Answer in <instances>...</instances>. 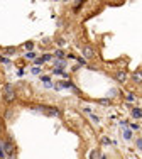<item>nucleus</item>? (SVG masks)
<instances>
[{"mask_svg": "<svg viewBox=\"0 0 142 159\" xmlns=\"http://www.w3.org/2000/svg\"><path fill=\"white\" fill-rule=\"evenodd\" d=\"M98 103H101V105H108V100H100Z\"/></svg>", "mask_w": 142, "mask_h": 159, "instance_id": "obj_25", "label": "nucleus"}, {"mask_svg": "<svg viewBox=\"0 0 142 159\" xmlns=\"http://www.w3.org/2000/svg\"><path fill=\"white\" fill-rule=\"evenodd\" d=\"M100 154H101V152H98L96 149H95V151L90 152V159H100Z\"/></svg>", "mask_w": 142, "mask_h": 159, "instance_id": "obj_9", "label": "nucleus"}, {"mask_svg": "<svg viewBox=\"0 0 142 159\" xmlns=\"http://www.w3.org/2000/svg\"><path fill=\"white\" fill-rule=\"evenodd\" d=\"M64 56H66V53H64L63 49H58V51H56V58H64Z\"/></svg>", "mask_w": 142, "mask_h": 159, "instance_id": "obj_11", "label": "nucleus"}, {"mask_svg": "<svg viewBox=\"0 0 142 159\" xmlns=\"http://www.w3.org/2000/svg\"><path fill=\"white\" fill-rule=\"evenodd\" d=\"M132 80H134V83H137V85L142 83V68L137 69V71H134V75H132Z\"/></svg>", "mask_w": 142, "mask_h": 159, "instance_id": "obj_5", "label": "nucleus"}, {"mask_svg": "<svg viewBox=\"0 0 142 159\" xmlns=\"http://www.w3.org/2000/svg\"><path fill=\"white\" fill-rule=\"evenodd\" d=\"M117 80H118L120 83H125V80H127V73H125V71H118V73H117Z\"/></svg>", "mask_w": 142, "mask_h": 159, "instance_id": "obj_6", "label": "nucleus"}, {"mask_svg": "<svg viewBox=\"0 0 142 159\" xmlns=\"http://www.w3.org/2000/svg\"><path fill=\"white\" fill-rule=\"evenodd\" d=\"M83 51V56H85V59H93L95 56H96V51H95L91 46H85V48L81 49Z\"/></svg>", "mask_w": 142, "mask_h": 159, "instance_id": "obj_3", "label": "nucleus"}, {"mask_svg": "<svg viewBox=\"0 0 142 159\" xmlns=\"http://www.w3.org/2000/svg\"><path fill=\"white\" fill-rule=\"evenodd\" d=\"M132 117L134 118H142V110L141 108H134V110H132Z\"/></svg>", "mask_w": 142, "mask_h": 159, "instance_id": "obj_7", "label": "nucleus"}, {"mask_svg": "<svg viewBox=\"0 0 142 159\" xmlns=\"http://www.w3.org/2000/svg\"><path fill=\"white\" fill-rule=\"evenodd\" d=\"M101 144H103V145H110V144H112V140H110L108 137H103V139H101Z\"/></svg>", "mask_w": 142, "mask_h": 159, "instance_id": "obj_13", "label": "nucleus"}, {"mask_svg": "<svg viewBox=\"0 0 142 159\" xmlns=\"http://www.w3.org/2000/svg\"><path fill=\"white\" fill-rule=\"evenodd\" d=\"M81 5H83V4H81V2H76V4H74V10H78V9L81 7Z\"/></svg>", "mask_w": 142, "mask_h": 159, "instance_id": "obj_22", "label": "nucleus"}, {"mask_svg": "<svg viewBox=\"0 0 142 159\" xmlns=\"http://www.w3.org/2000/svg\"><path fill=\"white\" fill-rule=\"evenodd\" d=\"M15 90H14L12 85L7 83L5 86H4V100H5V103H12L14 100H15Z\"/></svg>", "mask_w": 142, "mask_h": 159, "instance_id": "obj_2", "label": "nucleus"}, {"mask_svg": "<svg viewBox=\"0 0 142 159\" xmlns=\"http://www.w3.org/2000/svg\"><path fill=\"white\" fill-rule=\"evenodd\" d=\"M135 144H137V147H139V149H141V151H142V139H139V140H137Z\"/></svg>", "mask_w": 142, "mask_h": 159, "instance_id": "obj_21", "label": "nucleus"}, {"mask_svg": "<svg viewBox=\"0 0 142 159\" xmlns=\"http://www.w3.org/2000/svg\"><path fill=\"white\" fill-rule=\"evenodd\" d=\"M10 118H12V112L7 110V112H5V120H10Z\"/></svg>", "mask_w": 142, "mask_h": 159, "instance_id": "obj_14", "label": "nucleus"}, {"mask_svg": "<svg viewBox=\"0 0 142 159\" xmlns=\"http://www.w3.org/2000/svg\"><path fill=\"white\" fill-rule=\"evenodd\" d=\"M15 53H17V49H15V48H5V51H4V54H5V56H10V54H15Z\"/></svg>", "mask_w": 142, "mask_h": 159, "instance_id": "obj_8", "label": "nucleus"}, {"mask_svg": "<svg viewBox=\"0 0 142 159\" xmlns=\"http://www.w3.org/2000/svg\"><path fill=\"white\" fill-rule=\"evenodd\" d=\"M42 63H44V59H42V56H41V58H36V59H34V64H36V66H41Z\"/></svg>", "mask_w": 142, "mask_h": 159, "instance_id": "obj_12", "label": "nucleus"}, {"mask_svg": "<svg viewBox=\"0 0 142 159\" xmlns=\"http://www.w3.org/2000/svg\"><path fill=\"white\" fill-rule=\"evenodd\" d=\"M24 48H27V49H32V48H34V42H31V41H29V42H26V46H24Z\"/></svg>", "mask_w": 142, "mask_h": 159, "instance_id": "obj_17", "label": "nucleus"}, {"mask_svg": "<svg viewBox=\"0 0 142 159\" xmlns=\"http://www.w3.org/2000/svg\"><path fill=\"white\" fill-rule=\"evenodd\" d=\"M27 58L29 59H36V53H27Z\"/></svg>", "mask_w": 142, "mask_h": 159, "instance_id": "obj_18", "label": "nucleus"}, {"mask_svg": "<svg viewBox=\"0 0 142 159\" xmlns=\"http://www.w3.org/2000/svg\"><path fill=\"white\" fill-rule=\"evenodd\" d=\"M32 73H34V75H37V73H39V68H37V66H36V68H32Z\"/></svg>", "mask_w": 142, "mask_h": 159, "instance_id": "obj_24", "label": "nucleus"}, {"mask_svg": "<svg viewBox=\"0 0 142 159\" xmlns=\"http://www.w3.org/2000/svg\"><path fill=\"white\" fill-rule=\"evenodd\" d=\"M54 64H56V66H59V68H64V66H66V61H63V59H56Z\"/></svg>", "mask_w": 142, "mask_h": 159, "instance_id": "obj_10", "label": "nucleus"}, {"mask_svg": "<svg viewBox=\"0 0 142 159\" xmlns=\"http://www.w3.org/2000/svg\"><path fill=\"white\" fill-rule=\"evenodd\" d=\"M34 112H42V113H46L47 117H59L61 112L59 108H56V107H42V105H39V107H32Z\"/></svg>", "mask_w": 142, "mask_h": 159, "instance_id": "obj_1", "label": "nucleus"}, {"mask_svg": "<svg viewBox=\"0 0 142 159\" xmlns=\"http://www.w3.org/2000/svg\"><path fill=\"white\" fill-rule=\"evenodd\" d=\"M100 159H107L105 158V154H100Z\"/></svg>", "mask_w": 142, "mask_h": 159, "instance_id": "obj_26", "label": "nucleus"}, {"mask_svg": "<svg viewBox=\"0 0 142 159\" xmlns=\"http://www.w3.org/2000/svg\"><path fill=\"white\" fill-rule=\"evenodd\" d=\"M42 59H44V61H51L53 56H51V54H44V56H42Z\"/></svg>", "mask_w": 142, "mask_h": 159, "instance_id": "obj_15", "label": "nucleus"}, {"mask_svg": "<svg viewBox=\"0 0 142 159\" xmlns=\"http://www.w3.org/2000/svg\"><path fill=\"white\" fill-rule=\"evenodd\" d=\"M0 63H4V64H9V59H7L5 56H0Z\"/></svg>", "mask_w": 142, "mask_h": 159, "instance_id": "obj_16", "label": "nucleus"}, {"mask_svg": "<svg viewBox=\"0 0 142 159\" xmlns=\"http://www.w3.org/2000/svg\"><path fill=\"white\" fill-rule=\"evenodd\" d=\"M4 149H5L9 158H14V149H12V140L10 139H7L5 142H4Z\"/></svg>", "mask_w": 142, "mask_h": 159, "instance_id": "obj_4", "label": "nucleus"}, {"mask_svg": "<svg viewBox=\"0 0 142 159\" xmlns=\"http://www.w3.org/2000/svg\"><path fill=\"white\" fill-rule=\"evenodd\" d=\"M2 145H4V142H0V159H4V149H2Z\"/></svg>", "mask_w": 142, "mask_h": 159, "instance_id": "obj_20", "label": "nucleus"}, {"mask_svg": "<svg viewBox=\"0 0 142 159\" xmlns=\"http://www.w3.org/2000/svg\"><path fill=\"white\" fill-rule=\"evenodd\" d=\"M130 135H132V134H130V130H125V132H123V137H125V139H130Z\"/></svg>", "mask_w": 142, "mask_h": 159, "instance_id": "obj_19", "label": "nucleus"}, {"mask_svg": "<svg viewBox=\"0 0 142 159\" xmlns=\"http://www.w3.org/2000/svg\"><path fill=\"white\" fill-rule=\"evenodd\" d=\"M2 134H4V122L0 120V135H2Z\"/></svg>", "mask_w": 142, "mask_h": 159, "instance_id": "obj_23", "label": "nucleus"}]
</instances>
